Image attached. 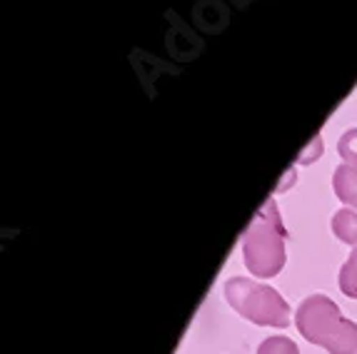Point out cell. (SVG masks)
I'll return each instance as SVG.
<instances>
[{
	"label": "cell",
	"instance_id": "cell-1",
	"mask_svg": "<svg viewBox=\"0 0 357 354\" xmlns=\"http://www.w3.org/2000/svg\"><path fill=\"white\" fill-rule=\"evenodd\" d=\"M287 230L273 197L257 210L248 230L243 232V260L250 275L260 279L278 277L287 262Z\"/></svg>",
	"mask_w": 357,
	"mask_h": 354
},
{
	"label": "cell",
	"instance_id": "cell-2",
	"mask_svg": "<svg viewBox=\"0 0 357 354\" xmlns=\"http://www.w3.org/2000/svg\"><path fill=\"white\" fill-rule=\"evenodd\" d=\"M295 327L310 344L330 354H357V322L342 317L330 297H305L295 309Z\"/></svg>",
	"mask_w": 357,
	"mask_h": 354
},
{
	"label": "cell",
	"instance_id": "cell-3",
	"mask_svg": "<svg viewBox=\"0 0 357 354\" xmlns=\"http://www.w3.org/2000/svg\"><path fill=\"white\" fill-rule=\"evenodd\" d=\"M225 300L240 317L250 319L257 327H290V305L270 284L250 277H230L225 282Z\"/></svg>",
	"mask_w": 357,
	"mask_h": 354
},
{
	"label": "cell",
	"instance_id": "cell-4",
	"mask_svg": "<svg viewBox=\"0 0 357 354\" xmlns=\"http://www.w3.org/2000/svg\"><path fill=\"white\" fill-rule=\"evenodd\" d=\"M333 190L342 205L357 210V167L342 162L333 175Z\"/></svg>",
	"mask_w": 357,
	"mask_h": 354
},
{
	"label": "cell",
	"instance_id": "cell-5",
	"mask_svg": "<svg viewBox=\"0 0 357 354\" xmlns=\"http://www.w3.org/2000/svg\"><path fill=\"white\" fill-rule=\"evenodd\" d=\"M333 235L340 243L357 247V210L345 207V210H337L333 215Z\"/></svg>",
	"mask_w": 357,
	"mask_h": 354
},
{
	"label": "cell",
	"instance_id": "cell-6",
	"mask_svg": "<svg viewBox=\"0 0 357 354\" xmlns=\"http://www.w3.org/2000/svg\"><path fill=\"white\" fill-rule=\"evenodd\" d=\"M340 289H342V295L350 297V300H357V247L350 249V254H347L345 265H342V270H340Z\"/></svg>",
	"mask_w": 357,
	"mask_h": 354
},
{
	"label": "cell",
	"instance_id": "cell-7",
	"mask_svg": "<svg viewBox=\"0 0 357 354\" xmlns=\"http://www.w3.org/2000/svg\"><path fill=\"white\" fill-rule=\"evenodd\" d=\"M257 354H300V349L290 337L273 334L268 339H262L260 347H257Z\"/></svg>",
	"mask_w": 357,
	"mask_h": 354
},
{
	"label": "cell",
	"instance_id": "cell-8",
	"mask_svg": "<svg viewBox=\"0 0 357 354\" xmlns=\"http://www.w3.org/2000/svg\"><path fill=\"white\" fill-rule=\"evenodd\" d=\"M337 153H340V157L345 160V165L357 167V128H352V130H347L345 135L340 137Z\"/></svg>",
	"mask_w": 357,
	"mask_h": 354
},
{
	"label": "cell",
	"instance_id": "cell-9",
	"mask_svg": "<svg viewBox=\"0 0 357 354\" xmlns=\"http://www.w3.org/2000/svg\"><path fill=\"white\" fill-rule=\"evenodd\" d=\"M320 155H322V137L317 135V137H312V142H310L307 148H305V153L300 155L298 162H303V165H305V162H315Z\"/></svg>",
	"mask_w": 357,
	"mask_h": 354
}]
</instances>
